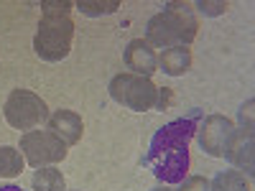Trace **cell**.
<instances>
[{"label":"cell","instance_id":"19","mask_svg":"<svg viewBox=\"0 0 255 191\" xmlns=\"http://www.w3.org/2000/svg\"><path fill=\"white\" fill-rule=\"evenodd\" d=\"M0 191H23L20 186H13V184H8V186H0Z\"/></svg>","mask_w":255,"mask_h":191},{"label":"cell","instance_id":"15","mask_svg":"<svg viewBox=\"0 0 255 191\" xmlns=\"http://www.w3.org/2000/svg\"><path fill=\"white\" fill-rule=\"evenodd\" d=\"M77 8L84 15H102V13H115L120 8V0H108V3H100V0H79Z\"/></svg>","mask_w":255,"mask_h":191},{"label":"cell","instance_id":"10","mask_svg":"<svg viewBox=\"0 0 255 191\" xmlns=\"http://www.w3.org/2000/svg\"><path fill=\"white\" fill-rule=\"evenodd\" d=\"M238 168H243L245 176L250 179L253 176V133H245V130H235L232 135V143L227 148V156Z\"/></svg>","mask_w":255,"mask_h":191},{"label":"cell","instance_id":"18","mask_svg":"<svg viewBox=\"0 0 255 191\" xmlns=\"http://www.w3.org/2000/svg\"><path fill=\"white\" fill-rule=\"evenodd\" d=\"M197 8H199V13H204V15H215V13H225L227 10V3H197Z\"/></svg>","mask_w":255,"mask_h":191},{"label":"cell","instance_id":"1","mask_svg":"<svg viewBox=\"0 0 255 191\" xmlns=\"http://www.w3.org/2000/svg\"><path fill=\"white\" fill-rule=\"evenodd\" d=\"M202 122V110H191L189 115L171 120L158 127L148 145L145 166L153 168V176L163 184H181L189 174V143L197 135Z\"/></svg>","mask_w":255,"mask_h":191},{"label":"cell","instance_id":"14","mask_svg":"<svg viewBox=\"0 0 255 191\" xmlns=\"http://www.w3.org/2000/svg\"><path fill=\"white\" fill-rule=\"evenodd\" d=\"M23 156L13 145H0V179H13L23 171Z\"/></svg>","mask_w":255,"mask_h":191},{"label":"cell","instance_id":"20","mask_svg":"<svg viewBox=\"0 0 255 191\" xmlns=\"http://www.w3.org/2000/svg\"><path fill=\"white\" fill-rule=\"evenodd\" d=\"M153 191H171V189H168V186H156Z\"/></svg>","mask_w":255,"mask_h":191},{"label":"cell","instance_id":"2","mask_svg":"<svg viewBox=\"0 0 255 191\" xmlns=\"http://www.w3.org/2000/svg\"><path fill=\"white\" fill-rule=\"evenodd\" d=\"M44 15L33 38V51L44 61H61L72 51L74 41V23L69 18L72 3L69 0H59V3H44Z\"/></svg>","mask_w":255,"mask_h":191},{"label":"cell","instance_id":"3","mask_svg":"<svg viewBox=\"0 0 255 191\" xmlns=\"http://www.w3.org/2000/svg\"><path fill=\"white\" fill-rule=\"evenodd\" d=\"M199 20L186 3H168L166 10L156 13L145 26V44L158 49L189 46L197 38Z\"/></svg>","mask_w":255,"mask_h":191},{"label":"cell","instance_id":"4","mask_svg":"<svg viewBox=\"0 0 255 191\" xmlns=\"http://www.w3.org/2000/svg\"><path fill=\"white\" fill-rule=\"evenodd\" d=\"M110 97L118 104H123V107L133 110V112H148V110L163 107L171 95H168L166 90H158L148 77H138V74L125 72V74L113 77Z\"/></svg>","mask_w":255,"mask_h":191},{"label":"cell","instance_id":"12","mask_svg":"<svg viewBox=\"0 0 255 191\" xmlns=\"http://www.w3.org/2000/svg\"><path fill=\"white\" fill-rule=\"evenodd\" d=\"M209 191H253L250 179L238 171V168H227V171H220L209 184Z\"/></svg>","mask_w":255,"mask_h":191},{"label":"cell","instance_id":"13","mask_svg":"<svg viewBox=\"0 0 255 191\" xmlns=\"http://www.w3.org/2000/svg\"><path fill=\"white\" fill-rule=\"evenodd\" d=\"M33 191H67V181L59 168H38L31 179Z\"/></svg>","mask_w":255,"mask_h":191},{"label":"cell","instance_id":"11","mask_svg":"<svg viewBox=\"0 0 255 191\" xmlns=\"http://www.w3.org/2000/svg\"><path fill=\"white\" fill-rule=\"evenodd\" d=\"M191 67V51L186 46H171V49H163L158 56V69L168 77H181L186 74Z\"/></svg>","mask_w":255,"mask_h":191},{"label":"cell","instance_id":"7","mask_svg":"<svg viewBox=\"0 0 255 191\" xmlns=\"http://www.w3.org/2000/svg\"><path fill=\"white\" fill-rule=\"evenodd\" d=\"M232 135H235V122L225 115L202 117V122L197 127V140L202 145V151L212 158H225L227 156Z\"/></svg>","mask_w":255,"mask_h":191},{"label":"cell","instance_id":"8","mask_svg":"<svg viewBox=\"0 0 255 191\" xmlns=\"http://www.w3.org/2000/svg\"><path fill=\"white\" fill-rule=\"evenodd\" d=\"M123 59H125V67L130 69V74H138V77L151 79V74L158 69V56L151 49V44H145L143 38L130 41L125 54H123Z\"/></svg>","mask_w":255,"mask_h":191},{"label":"cell","instance_id":"6","mask_svg":"<svg viewBox=\"0 0 255 191\" xmlns=\"http://www.w3.org/2000/svg\"><path fill=\"white\" fill-rule=\"evenodd\" d=\"M67 143L49 130H28L20 138V153L33 168H46L67 158Z\"/></svg>","mask_w":255,"mask_h":191},{"label":"cell","instance_id":"17","mask_svg":"<svg viewBox=\"0 0 255 191\" xmlns=\"http://www.w3.org/2000/svg\"><path fill=\"white\" fill-rule=\"evenodd\" d=\"M240 130L245 133H253V99H248V104H243L240 107Z\"/></svg>","mask_w":255,"mask_h":191},{"label":"cell","instance_id":"9","mask_svg":"<svg viewBox=\"0 0 255 191\" xmlns=\"http://www.w3.org/2000/svg\"><path fill=\"white\" fill-rule=\"evenodd\" d=\"M49 133H54L56 138H61L67 145H74L82 140L84 133V122L77 112L72 110H56L54 115H49Z\"/></svg>","mask_w":255,"mask_h":191},{"label":"cell","instance_id":"16","mask_svg":"<svg viewBox=\"0 0 255 191\" xmlns=\"http://www.w3.org/2000/svg\"><path fill=\"white\" fill-rule=\"evenodd\" d=\"M179 191H209V181L204 176H189L181 181Z\"/></svg>","mask_w":255,"mask_h":191},{"label":"cell","instance_id":"5","mask_svg":"<svg viewBox=\"0 0 255 191\" xmlns=\"http://www.w3.org/2000/svg\"><path fill=\"white\" fill-rule=\"evenodd\" d=\"M3 115H5L8 125L15 127V130H31V127L49 120V107L36 92L13 90L5 99Z\"/></svg>","mask_w":255,"mask_h":191}]
</instances>
